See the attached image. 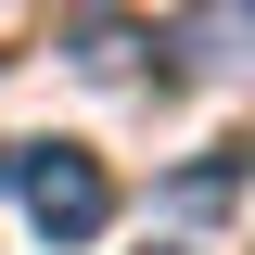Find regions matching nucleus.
Listing matches in <instances>:
<instances>
[{
    "instance_id": "f03ea898",
    "label": "nucleus",
    "mask_w": 255,
    "mask_h": 255,
    "mask_svg": "<svg viewBox=\"0 0 255 255\" xmlns=\"http://www.w3.org/2000/svg\"><path fill=\"white\" fill-rule=\"evenodd\" d=\"M140 51H153V38H140V26H115V13H77V26H64V64H90V77H128Z\"/></svg>"
},
{
    "instance_id": "f257e3e1",
    "label": "nucleus",
    "mask_w": 255,
    "mask_h": 255,
    "mask_svg": "<svg viewBox=\"0 0 255 255\" xmlns=\"http://www.w3.org/2000/svg\"><path fill=\"white\" fill-rule=\"evenodd\" d=\"M0 179H13L26 230H38V243H64V255L115 230V179H102V153H77V140H13Z\"/></svg>"
},
{
    "instance_id": "7ed1b4c3",
    "label": "nucleus",
    "mask_w": 255,
    "mask_h": 255,
    "mask_svg": "<svg viewBox=\"0 0 255 255\" xmlns=\"http://www.w3.org/2000/svg\"><path fill=\"white\" fill-rule=\"evenodd\" d=\"M153 255H204V243H153Z\"/></svg>"
}]
</instances>
